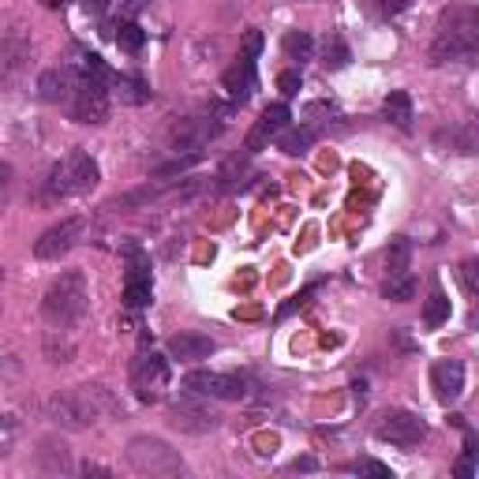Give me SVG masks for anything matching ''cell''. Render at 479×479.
<instances>
[{
	"mask_svg": "<svg viewBox=\"0 0 479 479\" xmlns=\"http://www.w3.org/2000/svg\"><path fill=\"white\" fill-rule=\"evenodd\" d=\"M113 412H120V405L106 386H75L68 393L49 397V416H53L60 427H71V431H83V427L106 419Z\"/></svg>",
	"mask_w": 479,
	"mask_h": 479,
	"instance_id": "1",
	"label": "cell"
},
{
	"mask_svg": "<svg viewBox=\"0 0 479 479\" xmlns=\"http://www.w3.org/2000/svg\"><path fill=\"white\" fill-rule=\"evenodd\" d=\"M90 304V289H87V273L83 270H64L53 285H49L41 299V315L57 326V330H71L79 326Z\"/></svg>",
	"mask_w": 479,
	"mask_h": 479,
	"instance_id": "2",
	"label": "cell"
},
{
	"mask_svg": "<svg viewBox=\"0 0 479 479\" xmlns=\"http://www.w3.org/2000/svg\"><path fill=\"white\" fill-rule=\"evenodd\" d=\"M479 49V15L472 8H453L442 15L438 34L431 45V60L446 64V60H468Z\"/></svg>",
	"mask_w": 479,
	"mask_h": 479,
	"instance_id": "3",
	"label": "cell"
},
{
	"mask_svg": "<svg viewBox=\"0 0 479 479\" xmlns=\"http://www.w3.org/2000/svg\"><path fill=\"white\" fill-rule=\"evenodd\" d=\"M102 180V169L97 161L87 154V150H75L68 154V161H57L45 176V203H60V198H71V195H83L90 188H97Z\"/></svg>",
	"mask_w": 479,
	"mask_h": 479,
	"instance_id": "4",
	"label": "cell"
},
{
	"mask_svg": "<svg viewBox=\"0 0 479 479\" xmlns=\"http://www.w3.org/2000/svg\"><path fill=\"white\" fill-rule=\"evenodd\" d=\"M128 465L139 475H154V479H172V475H184V461L165 438L154 435H139L128 442Z\"/></svg>",
	"mask_w": 479,
	"mask_h": 479,
	"instance_id": "5",
	"label": "cell"
},
{
	"mask_svg": "<svg viewBox=\"0 0 479 479\" xmlns=\"http://www.w3.org/2000/svg\"><path fill=\"white\" fill-rule=\"evenodd\" d=\"M68 106H71V116L79 124H106L109 120V83L79 71L75 83H71Z\"/></svg>",
	"mask_w": 479,
	"mask_h": 479,
	"instance_id": "6",
	"label": "cell"
},
{
	"mask_svg": "<svg viewBox=\"0 0 479 479\" xmlns=\"http://www.w3.org/2000/svg\"><path fill=\"white\" fill-rule=\"evenodd\" d=\"M374 435L382 442H390V446H397V449H412L427 438V423L409 409H390L382 419H378Z\"/></svg>",
	"mask_w": 479,
	"mask_h": 479,
	"instance_id": "7",
	"label": "cell"
},
{
	"mask_svg": "<svg viewBox=\"0 0 479 479\" xmlns=\"http://www.w3.org/2000/svg\"><path fill=\"white\" fill-rule=\"evenodd\" d=\"M184 386L195 397H214V401H244L247 382L240 374H225V371H191L184 378Z\"/></svg>",
	"mask_w": 479,
	"mask_h": 479,
	"instance_id": "8",
	"label": "cell"
},
{
	"mask_svg": "<svg viewBox=\"0 0 479 479\" xmlns=\"http://www.w3.org/2000/svg\"><path fill=\"white\" fill-rule=\"evenodd\" d=\"M83 229H87V221H83V217H64L60 225H53V229H45V233L38 236L34 255H38L41 263H57L60 255H68V251H71L75 244H79Z\"/></svg>",
	"mask_w": 479,
	"mask_h": 479,
	"instance_id": "9",
	"label": "cell"
},
{
	"mask_svg": "<svg viewBox=\"0 0 479 479\" xmlns=\"http://www.w3.org/2000/svg\"><path fill=\"white\" fill-rule=\"evenodd\" d=\"M217 132H221V120H214V116H191V120H180V124H176L172 135H169V143H172L176 154H203V146H207Z\"/></svg>",
	"mask_w": 479,
	"mask_h": 479,
	"instance_id": "10",
	"label": "cell"
},
{
	"mask_svg": "<svg viewBox=\"0 0 479 479\" xmlns=\"http://www.w3.org/2000/svg\"><path fill=\"white\" fill-rule=\"evenodd\" d=\"M31 64V41L23 34H8L0 41V90H12Z\"/></svg>",
	"mask_w": 479,
	"mask_h": 479,
	"instance_id": "11",
	"label": "cell"
},
{
	"mask_svg": "<svg viewBox=\"0 0 479 479\" xmlns=\"http://www.w3.org/2000/svg\"><path fill=\"white\" fill-rule=\"evenodd\" d=\"M169 423L176 427V431H184V435H207V431L217 427V416L203 405V401L184 397V401H176V405L169 409Z\"/></svg>",
	"mask_w": 479,
	"mask_h": 479,
	"instance_id": "12",
	"label": "cell"
},
{
	"mask_svg": "<svg viewBox=\"0 0 479 479\" xmlns=\"http://www.w3.org/2000/svg\"><path fill=\"white\" fill-rule=\"evenodd\" d=\"M132 382H135L143 401H154V393L169 382V360L154 356V352H150V356H139L135 367H132Z\"/></svg>",
	"mask_w": 479,
	"mask_h": 479,
	"instance_id": "13",
	"label": "cell"
},
{
	"mask_svg": "<svg viewBox=\"0 0 479 479\" xmlns=\"http://www.w3.org/2000/svg\"><path fill=\"white\" fill-rule=\"evenodd\" d=\"M289 120H292V113H289L285 102L266 106L263 116H259V124H255V128H251V135H247V154H259V150L270 143V135H277V132L289 128Z\"/></svg>",
	"mask_w": 479,
	"mask_h": 479,
	"instance_id": "14",
	"label": "cell"
},
{
	"mask_svg": "<svg viewBox=\"0 0 479 479\" xmlns=\"http://www.w3.org/2000/svg\"><path fill=\"white\" fill-rule=\"evenodd\" d=\"M431 386L442 405H453V401L465 393V367L457 360H438L431 367Z\"/></svg>",
	"mask_w": 479,
	"mask_h": 479,
	"instance_id": "15",
	"label": "cell"
},
{
	"mask_svg": "<svg viewBox=\"0 0 479 479\" xmlns=\"http://www.w3.org/2000/svg\"><path fill=\"white\" fill-rule=\"evenodd\" d=\"M214 352H217V345H214V337H207V334L184 330V334L169 337V356H172V360H180V364L207 360V356H214Z\"/></svg>",
	"mask_w": 479,
	"mask_h": 479,
	"instance_id": "16",
	"label": "cell"
},
{
	"mask_svg": "<svg viewBox=\"0 0 479 479\" xmlns=\"http://www.w3.org/2000/svg\"><path fill=\"white\" fill-rule=\"evenodd\" d=\"M225 90H229V97L236 106H244L251 94H255V60L240 57L229 71H225Z\"/></svg>",
	"mask_w": 479,
	"mask_h": 479,
	"instance_id": "17",
	"label": "cell"
},
{
	"mask_svg": "<svg viewBox=\"0 0 479 479\" xmlns=\"http://www.w3.org/2000/svg\"><path fill=\"white\" fill-rule=\"evenodd\" d=\"M71 83H75L71 68H49V71H41V79H38L41 102H68V97H71Z\"/></svg>",
	"mask_w": 479,
	"mask_h": 479,
	"instance_id": "18",
	"label": "cell"
},
{
	"mask_svg": "<svg viewBox=\"0 0 479 479\" xmlns=\"http://www.w3.org/2000/svg\"><path fill=\"white\" fill-rule=\"evenodd\" d=\"M38 468L45 475H64V472H71V453H68V446L60 438H45L41 449H38Z\"/></svg>",
	"mask_w": 479,
	"mask_h": 479,
	"instance_id": "19",
	"label": "cell"
},
{
	"mask_svg": "<svg viewBox=\"0 0 479 479\" xmlns=\"http://www.w3.org/2000/svg\"><path fill=\"white\" fill-rule=\"evenodd\" d=\"M382 113H386V120L393 124V128H401V132L412 128V97L405 90H390Z\"/></svg>",
	"mask_w": 479,
	"mask_h": 479,
	"instance_id": "20",
	"label": "cell"
},
{
	"mask_svg": "<svg viewBox=\"0 0 479 479\" xmlns=\"http://www.w3.org/2000/svg\"><path fill=\"white\" fill-rule=\"evenodd\" d=\"M311 143H315V132L311 128H285V132H277V146H281L289 158L308 154Z\"/></svg>",
	"mask_w": 479,
	"mask_h": 479,
	"instance_id": "21",
	"label": "cell"
},
{
	"mask_svg": "<svg viewBox=\"0 0 479 479\" xmlns=\"http://www.w3.org/2000/svg\"><path fill=\"white\" fill-rule=\"evenodd\" d=\"M449 315H453V308H449L446 292H431V296H427V304H423V326H427V330H438V326H446Z\"/></svg>",
	"mask_w": 479,
	"mask_h": 479,
	"instance_id": "22",
	"label": "cell"
},
{
	"mask_svg": "<svg viewBox=\"0 0 479 479\" xmlns=\"http://www.w3.org/2000/svg\"><path fill=\"white\" fill-rule=\"evenodd\" d=\"M150 292H154V289H150V273H143L139 266L128 273V289H124V304H128V308H146L150 304Z\"/></svg>",
	"mask_w": 479,
	"mask_h": 479,
	"instance_id": "23",
	"label": "cell"
},
{
	"mask_svg": "<svg viewBox=\"0 0 479 479\" xmlns=\"http://www.w3.org/2000/svg\"><path fill=\"white\" fill-rule=\"evenodd\" d=\"M382 296L393 299V304H409L416 296V277L405 270V273H390V281L382 285Z\"/></svg>",
	"mask_w": 479,
	"mask_h": 479,
	"instance_id": "24",
	"label": "cell"
},
{
	"mask_svg": "<svg viewBox=\"0 0 479 479\" xmlns=\"http://www.w3.org/2000/svg\"><path fill=\"white\" fill-rule=\"evenodd\" d=\"M113 87H116V94H120V102H128V106H143V102H150V90H146V83L143 79H132V75H113Z\"/></svg>",
	"mask_w": 479,
	"mask_h": 479,
	"instance_id": "25",
	"label": "cell"
},
{
	"mask_svg": "<svg viewBox=\"0 0 479 479\" xmlns=\"http://www.w3.org/2000/svg\"><path fill=\"white\" fill-rule=\"evenodd\" d=\"M285 53H289V60H311L315 57V38L311 34H304V31H292V34H285Z\"/></svg>",
	"mask_w": 479,
	"mask_h": 479,
	"instance_id": "26",
	"label": "cell"
},
{
	"mask_svg": "<svg viewBox=\"0 0 479 479\" xmlns=\"http://www.w3.org/2000/svg\"><path fill=\"white\" fill-rule=\"evenodd\" d=\"M409 259H412V244H409L405 236L390 240V251H386V266H390V273H405V270H409Z\"/></svg>",
	"mask_w": 479,
	"mask_h": 479,
	"instance_id": "27",
	"label": "cell"
},
{
	"mask_svg": "<svg viewBox=\"0 0 479 479\" xmlns=\"http://www.w3.org/2000/svg\"><path fill=\"white\" fill-rule=\"evenodd\" d=\"M116 41H120V49H128V53H139L143 41H146V34H143L139 23H124L120 34H116Z\"/></svg>",
	"mask_w": 479,
	"mask_h": 479,
	"instance_id": "28",
	"label": "cell"
},
{
	"mask_svg": "<svg viewBox=\"0 0 479 479\" xmlns=\"http://www.w3.org/2000/svg\"><path fill=\"white\" fill-rule=\"evenodd\" d=\"M326 64H330V68H345L348 64V45L341 38L326 41Z\"/></svg>",
	"mask_w": 479,
	"mask_h": 479,
	"instance_id": "29",
	"label": "cell"
},
{
	"mask_svg": "<svg viewBox=\"0 0 479 479\" xmlns=\"http://www.w3.org/2000/svg\"><path fill=\"white\" fill-rule=\"evenodd\" d=\"M299 87H304V79H299V71H296V68H289V71L277 75V90H281L285 97H296Z\"/></svg>",
	"mask_w": 479,
	"mask_h": 479,
	"instance_id": "30",
	"label": "cell"
},
{
	"mask_svg": "<svg viewBox=\"0 0 479 479\" xmlns=\"http://www.w3.org/2000/svg\"><path fill=\"white\" fill-rule=\"evenodd\" d=\"M15 416H8V412H0V453L5 449H12V442H15Z\"/></svg>",
	"mask_w": 479,
	"mask_h": 479,
	"instance_id": "31",
	"label": "cell"
},
{
	"mask_svg": "<svg viewBox=\"0 0 479 479\" xmlns=\"http://www.w3.org/2000/svg\"><path fill=\"white\" fill-rule=\"evenodd\" d=\"M259 53H263V31H251L244 38V57L247 60H259Z\"/></svg>",
	"mask_w": 479,
	"mask_h": 479,
	"instance_id": "32",
	"label": "cell"
},
{
	"mask_svg": "<svg viewBox=\"0 0 479 479\" xmlns=\"http://www.w3.org/2000/svg\"><path fill=\"white\" fill-rule=\"evenodd\" d=\"M457 475H461V479H472V475H475V446H472V442H468L465 457H461V465H457Z\"/></svg>",
	"mask_w": 479,
	"mask_h": 479,
	"instance_id": "33",
	"label": "cell"
},
{
	"mask_svg": "<svg viewBox=\"0 0 479 479\" xmlns=\"http://www.w3.org/2000/svg\"><path fill=\"white\" fill-rule=\"evenodd\" d=\"M374 5H378V12H382V15H401L412 5V0H374Z\"/></svg>",
	"mask_w": 479,
	"mask_h": 479,
	"instance_id": "34",
	"label": "cell"
},
{
	"mask_svg": "<svg viewBox=\"0 0 479 479\" xmlns=\"http://www.w3.org/2000/svg\"><path fill=\"white\" fill-rule=\"evenodd\" d=\"M461 277H465V289L475 296V289H479V285H475V263H472V259L461 266Z\"/></svg>",
	"mask_w": 479,
	"mask_h": 479,
	"instance_id": "35",
	"label": "cell"
},
{
	"mask_svg": "<svg viewBox=\"0 0 479 479\" xmlns=\"http://www.w3.org/2000/svg\"><path fill=\"white\" fill-rule=\"evenodd\" d=\"M364 472H371V475H378V479H393V472H390L386 465H378V461H367Z\"/></svg>",
	"mask_w": 479,
	"mask_h": 479,
	"instance_id": "36",
	"label": "cell"
},
{
	"mask_svg": "<svg viewBox=\"0 0 479 479\" xmlns=\"http://www.w3.org/2000/svg\"><path fill=\"white\" fill-rule=\"evenodd\" d=\"M5 203H8V169L0 165V210H5Z\"/></svg>",
	"mask_w": 479,
	"mask_h": 479,
	"instance_id": "37",
	"label": "cell"
},
{
	"mask_svg": "<svg viewBox=\"0 0 479 479\" xmlns=\"http://www.w3.org/2000/svg\"><path fill=\"white\" fill-rule=\"evenodd\" d=\"M87 8H90L94 15H102V12L109 8V0H87Z\"/></svg>",
	"mask_w": 479,
	"mask_h": 479,
	"instance_id": "38",
	"label": "cell"
},
{
	"mask_svg": "<svg viewBox=\"0 0 479 479\" xmlns=\"http://www.w3.org/2000/svg\"><path fill=\"white\" fill-rule=\"evenodd\" d=\"M292 468H296V472H311V468H315V461H311V457H299Z\"/></svg>",
	"mask_w": 479,
	"mask_h": 479,
	"instance_id": "39",
	"label": "cell"
},
{
	"mask_svg": "<svg viewBox=\"0 0 479 479\" xmlns=\"http://www.w3.org/2000/svg\"><path fill=\"white\" fill-rule=\"evenodd\" d=\"M83 472H87V475H109L106 468H97V465H83Z\"/></svg>",
	"mask_w": 479,
	"mask_h": 479,
	"instance_id": "40",
	"label": "cell"
},
{
	"mask_svg": "<svg viewBox=\"0 0 479 479\" xmlns=\"http://www.w3.org/2000/svg\"><path fill=\"white\" fill-rule=\"evenodd\" d=\"M0 281H5V266H0Z\"/></svg>",
	"mask_w": 479,
	"mask_h": 479,
	"instance_id": "41",
	"label": "cell"
}]
</instances>
